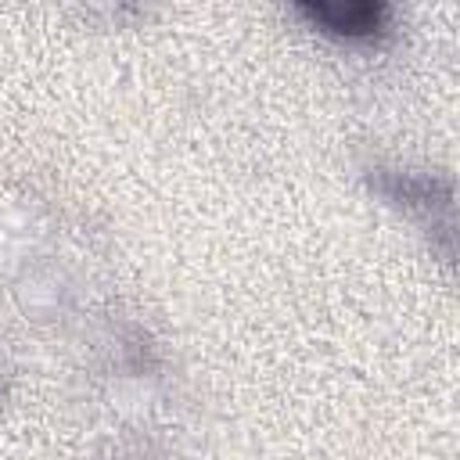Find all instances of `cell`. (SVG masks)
<instances>
[{
  "mask_svg": "<svg viewBox=\"0 0 460 460\" xmlns=\"http://www.w3.org/2000/svg\"><path fill=\"white\" fill-rule=\"evenodd\" d=\"M313 18H323L331 22L334 29H349V32H363V29H374V22L385 14L381 4H309L305 7Z\"/></svg>",
  "mask_w": 460,
  "mask_h": 460,
  "instance_id": "1",
  "label": "cell"
}]
</instances>
